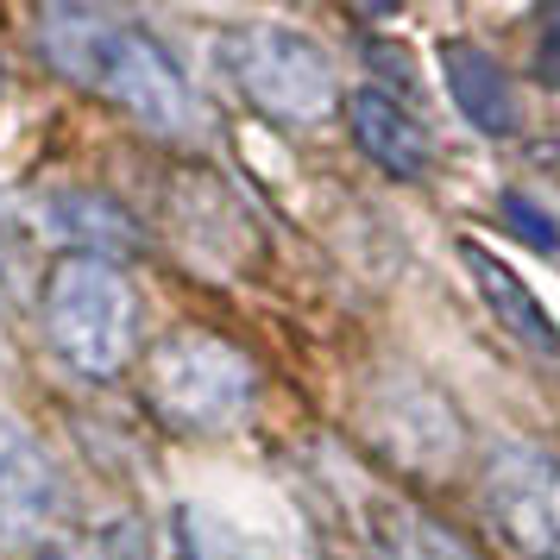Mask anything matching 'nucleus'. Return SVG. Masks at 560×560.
<instances>
[{
    "mask_svg": "<svg viewBox=\"0 0 560 560\" xmlns=\"http://www.w3.org/2000/svg\"><path fill=\"white\" fill-rule=\"evenodd\" d=\"M221 63L228 77L240 82V95L271 114V120H290V127H308L334 107V63L328 51L303 38L296 26H233L221 38Z\"/></svg>",
    "mask_w": 560,
    "mask_h": 560,
    "instance_id": "nucleus-4",
    "label": "nucleus"
},
{
    "mask_svg": "<svg viewBox=\"0 0 560 560\" xmlns=\"http://www.w3.org/2000/svg\"><path fill=\"white\" fill-rule=\"evenodd\" d=\"M253 390H258L253 359L208 328L164 334L152 347V359H145V404L189 434L233 429L246 416V404H253Z\"/></svg>",
    "mask_w": 560,
    "mask_h": 560,
    "instance_id": "nucleus-3",
    "label": "nucleus"
},
{
    "mask_svg": "<svg viewBox=\"0 0 560 560\" xmlns=\"http://www.w3.org/2000/svg\"><path fill=\"white\" fill-rule=\"evenodd\" d=\"M485 510L529 560H560V459L541 447H504L485 466Z\"/></svg>",
    "mask_w": 560,
    "mask_h": 560,
    "instance_id": "nucleus-5",
    "label": "nucleus"
},
{
    "mask_svg": "<svg viewBox=\"0 0 560 560\" xmlns=\"http://www.w3.org/2000/svg\"><path fill=\"white\" fill-rule=\"evenodd\" d=\"M347 127H353L359 152L372 158L378 171H390V177H429L434 164V139L429 127L409 114L397 95H384V89H353V102H347Z\"/></svg>",
    "mask_w": 560,
    "mask_h": 560,
    "instance_id": "nucleus-7",
    "label": "nucleus"
},
{
    "mask_svg": "<svg viewBox=\"0 0 560 560\" xmlns=\"http://www.w3.org/2000/svg\"><path fill=\"white\" fill-rule=\"evenodd\" d=\"M0 89H7V70H0Z\"/></svg>",
    "mask_w": 560,
    "mask_h": 560,
    "instance_id": "nucleus-15",
    "label": "nucleus"
},
{
    "mask_svg": "<svg viewBox=\"0 0 560 560\" xmlns=\"http://www.w3.org/2000/svg\"><path fill=\"white\" fill-rule=\"evenodd\" d=\"M384 560H472V548L447 535L441 523H422V516H409L404 529L384 541Z\"/></svg>",
    "mask_w": 560,
    "mask_h": 560,
    "instance_id": "nucleus-11",
    "label": "nucleus"
},
{
    "mask_svg": "<svg viewBox=\"0 0 560 560\" xmlns=\"http://www.w3.org/2000/svg\"><path fill=\"white\" fill-rule=\"evenodd\" d=\"M372 434H378L390 459H409V466H447L459 454V422L454 409L441 404L422 384H397L372 404Z\"/></svg>",
    "mask_w": 560,
    "mask_h": 560,
    "instance_id": "nucleus-6",
    "label": "nucleus"
},
{
    "mask_svg": "<svg viewBox=\"0 0 560 560\" xmlns=\"http://www.w3.org/2000/svg\"><path fill=\"white\" fill-rule=\"evenodd\" d=\"M504 228L516 233V240H529L535 253H560V228L529 202V196H516V189L504 196Z\"/></svg>",
    "mask_w": 560,
    "mask_h": 560,
    "instance_id": "nucleus-12",
    "label": "nucleus"
},
{
    "mask_svg": "<svg viewBox=\"0 0 560 560\" xmlns=\"http://www.w3.org/2000/svg\"><path fill=\"white\" fill-rule=\"evenodd\" d=\"M38 45L63 77H77L82 89L127 107L132 120H145L152 132L196 127V102H189L183 70L127 20H107V13H89V7H51L38 20Z\"/></svg>",
    "mask_w": 560,
    "mask_h": 560,
    "instance_id": "nucleus-1",
    "label": "nucleus"
},
{
    "mask_svg": "<svg viewBox=\"0 0 560 560\" xmlns=\"http://www.w3.org/2000/svg\"><path fill=\"white\" fill-rule=\"evenodd\" d=\"M441 77H447V95L454 107L472 120L479 132L491 139H510V132L523 127V102H516V89H510L504 63L479 45H441Z\"/></svg>",
    "mask_w": 560,
    "mask_h": 560,
    "instance_id": "nucleus-9",
    "label": "nucleus"
},
{
    "mask_svg": "<svg viewBox=\"0 0 560 560\" xmlns=\"http://www.w3.org/2000/svg\"><path fill=\"white\" fill-rule=\"evenodd\" d=\"M45 328L63 365L89 378H114L132 359V334H139V296L127 271L102 253L57 258L45 278Z\"/></svg>",
    "mask_w": 560,
    "mask_h": 560,
    "instance_id": "nucleus-2",
    "label": "nucleus"
},
{
    "mask_svg": "<svg viewBox=\"0 0 560 560\" xmlns=\"http://www.w3.org/2000/svg\"><path fill=\"white\" fill-rule=\"evenodd\" d=\"M51 466L38 454V441H32L13 416H0V529H32V523H45L51 516Z\"/></svg>",
    "mask_w": 560,
    "mask_h": 560,
    "instance_id": "nucleus-10",
    "label": "nucleus"
},
{
    "mask_svg": "<svg viewBox=\"0 0 560 560\" xmlns=\"http://www.w3.org/2000/svg\"><path fill=\"white\" fill-rule=\"evenodd\" d=\"M38 560H63V555H38Z\"/></svg>",
    "mask_w": 560,
    "mask_h": 560,
    "instance_id": "nucleus-14",
    "label": "nucleus"
},
{
    "mask_svg": "<svg viewBox=\"0 0 560 560\" xmlns=\"http://www.w3.org/2000/svg\"><path fill=\"white\" fill-rule=\"evenodd\" d=\"M535 70H541V82H555V89H560V7L541 20V38H535Z\"/></svg>",
    "mask_w": 560,
    "mask_h": 560,
    "instance_id": "nucleus-13",
    "label": "nucleus"
},
{
    "mask_svg": "<svg viewBox=\"0 0 560 560\" xmlns=\"http://www.w3.org/2000/svg\"><path fill=\"white\" fill-rule=\"evenodd\" d=\"M459 258H466V271H472V283H479L485 308L504 322L510 340H523V347H529V353H541V359H560V322L535 303L529 283L516 278L498 253H485L479 240H459Z\"/></svg>",
    "mask_w": 560,
    "mask_h": 560,
    "instance_id": "nucleus-8",
    "label": "nucleus"
}]
</instances>
